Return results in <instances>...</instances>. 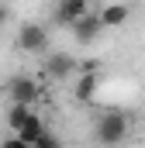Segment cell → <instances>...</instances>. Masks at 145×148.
Instances as JSON below:
<instances>
[{"label":"cell","instance_id":"cell-1","mask_svg":"<svg viewBox=\"0 0 145 148\" xmlns=\"http://www.w3.org/2000/svg\"><path fill=\"white\" fill-rule=\"evenodd\" d=\"M128 131H131V121H128V114L124 110H107V114H100V121H97V145H104V148H114V145H121L124 138H128Z\"/></svg>","mask_w":145,"mask_h":148},{"label":"cell","instance_id":"cell-2","mask_svg":"<svg viewBox=\"0 0 145 148\" xmlns=\"http://www.w3.org/2000/svg\"><path fill=\"white\" fill-rule=\"evenodd\" d=\"M17 48L21 52H45L48 48V31L35 24V21H28V24H21V31H17Z\"/></svg>","mask_w":145,"mask_h":148},{"label":"cell","instance_id":"cell-3","mask_svg":"<svg viewBox=\"0 0 145 148\" xmlns=\"http://www.w3.org/2000/svg\"><path fill=\"white\" fill-rule=\"evenodd\" d=\"M7 93H10V100H14V107H31L38 100V83L31 76H14L10 79V86H7Z\"/></svg>","mask_w":145,"mask_h":148},{"label":"cell","instance_id":"cell-4","mask_svg":"<svg viewBox=\"0 0 145 148\" xmlns=\"http://www.w3.org/2000/svg\"><path fill=\"white\" fill-rule=\"evenodd\" d=\"M76 69H79V62H76V55H69V52H55L41 66V73L48 76V79H69Z\"/></svg>","mask_w":145,"mask_h":148},{"label":"cell","instance_id":"cell-5","mask_svg":"<svg viewBox=\"0 0 145 148\" xmlns=\"http://www.w3.org/2000/svg\"><path fill=\"white\" fill-rule=\"evenodd\" d=\"M100 31H104V28H100V17H97V10H86V14H83L76 24H72V38H76L79 45H90V41L100 35Z\"/></svg>","mask_w":145,"mask_h":148},{"label":"cell","instance_id":"cell-6","mask_svg":"<svg viewBox=\"0 0 145 148\" xmlns=\"http://www.w3.org/2000/svg\"><path fill=\"white\" fill-rule=\"evenodd\" d=\"M45 131H48V127H45V121H41L38 114H31V117H28V121H24L17 131H14V138H17L21 145H28V148H31L35 141H41V138H45Z\"/></svg>","mask_w":145,"mask_h":148},{"label":"cell","instance_id":"cell-7","mask_svg":"<svg viewBox=\"0 0 145 148\" xmlns=\"http://www.w3.org/2000/svg\"><path fill=\"white\" fill-rule=\"evenodd\" d=\"M86 10H90V7H86V0H62V3L55 7V21H59V24H66V28H72Z\"/></svg>","mask_w":145,"mask_h":148},{"label":"cell","instance_id":"cell-8","mask_svg":"<svg viewBox=\"0 0 145 148\" xmlns=\"http://www.w3.org/2000/svg\"><path fill=\"white\" fill-rule=\"evenodd\" d=\"M97 17H100V28H121L128 21V7L124 3H107V7L97 10Z\"/></svg>","mask_w":145,"mask_h":148},{"label":"cell","instance_id":"cell-9","mask_svg":"<svg viewBox=\"0 0 145 148\" xmlns=\"http://www.w3.org/2000/svg\"><path fill=\"white\" fill-rule=\"evenodd\" d=\"M97 83H100V79H97L93 73L79 76V83H76V97H79V100H90V97L97 93Z\"/></svg>","mask_w":145,"mask_h":148},{"label":"cell","instance_id":"cell-10","mask_svg":"<svg viewBox=\"0 0 145 148\" xmlns=\"http://www.w3.org/2000/svg\"><path fill=\"white\" fill-rule=\"evenodd\" d=\"M31 117V107H10V114H7V124H10V131H17L24 121Z\"/></svg>","mask_w":145,"mask_h":148},{"label":"cell","instance_id":"cell-11","mask_svg":"<svg viewBox=\"0 0 145 148\" xmlns=\"http://www.w3.org/2000/svg\"><path fill=\"white\" fill-rule=\"evenodd\" d=\"M31 148H62V141H59L52 131H45V138H41V141H35Z\"/></svg>","mask_w":145,"mask_h":148},{"label":"cell","instance_id":"cell-12","mask_svg":"<svg viewBox=\"0 0 145 148\" xmlns=\"http://www.w3.org/2000/svg\"><path fill=\"white\" fill-rule=\"evenodd\" d=\"M0 148H28V145H21L17 138H7V141H3V145H0Z\"/></svg>","mask_w":145,"mask_h":148},{"label":"cell","instance_id":"cell-13","mask_svg":"<svg viewBox=\"0 0 145 148\" xmlns=\"http://www.w3.org/2000/svg\"><path fill=\"white\" fill-rule=\"evenodd\" d=\"M7 17H10V10H7V7H3V3H0V24H3V21H7Z\"/></svg>","mask_w":145,"mask_h":148}]
</instances>
